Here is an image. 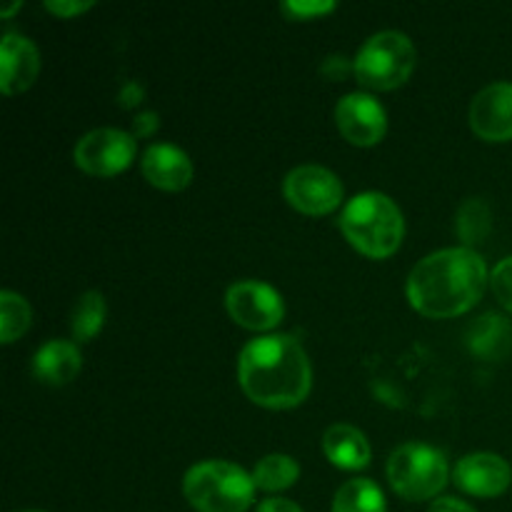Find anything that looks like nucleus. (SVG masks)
Returning <instances> with one entry per match:
<instances>
[{
  "label": "nucleus",
  "mask_w": 512,
  "mask_h": 512,
  "mask_svg": "<svg viewBox=\"0 0 512 512\" xmlns=\"http://www.w3.org/2000/svg\"><path fill=\"white\" fill-rule=\"evenodd\" d=\"M240 388L263 408L285 410L303 403L310 393L313 370L303 345L293 335H263L240 350Z\"/></svg>",
  "instance_id": "1"
},
{
  "label": "nucleus",
  "mask_w": 512,
  "mask_h": 512,
  "mask_svg": "<svg viewBox=\"0 0 512 512\" xmlns=\"http://www.w3.org/2000/svg\"><path fill=\"white\" fill-rule=\"evenodd\" d=\"M488 283L485 260L473 248H445L420 260L408 278V298L428 318H455L473 308Z\"/></svg>",
  "instance_id": "2"
},
{
  "label": "nucleus",
  "mask_w": 512,
  "mask_h": 512,
  "mask_svg": "<svg viewBox=\"0 0 512 512\" xmlns=\"http://www.w3.org/2000/svg\"><path fill=\"white\" fill-rule=\"evenodd\" d=\"M345 238L368 258H388L405 235V220L398 205L383 193H360L340 215Z\"/></svg>",
  "instance_id": "3"
},
{
  "label": "nucleus",
  "mask_w": 512,
  "mask_h": 512,
  "mask_svg": "<svg viewBox=\"0 0 512 512\" xmlns=\"http://www.w3.org/2000/svg\"><path fill=\"white\" fill-rule=\"evenodd\" d=\"M183 493L198 512H245L255 500V483L240 465L205 460L185 473Z\"/></svg>",
  "instance_id": "4"
},
{
  "label": "nucleus",
  "mask_w": 512,
  "mask_h": 512,
  "mask_svg": "<svg viewBox=\"0 0 512 512\" xmlns=\"http://www.w3.org/2000/svg\"><path fill=\"white\" fill-rule=\"evenodd\" d=\"M415 70V45L400 30L370 35L353 60V73L370 90H393Z\"/></svg>",
  "instance_id": "5"
},
{
  "label": "nucleus",
  "mask_w": 512,
  "mask_h": 512,
  "mask_svg": "<svg viewBox=\"0 0 512 512\" xmlns=\"http://www.w3.org/2000/svg\"><path fill=\"white\" fill-rule=\"evenodd\" d=\"M388 480L405 500H430L448 483V463L425 443H405L388 460Z\"/></svg>",
  "instance_id": "6"
},
{
  "label": "nucleus",
  "mask_w": 512,
  "mask_h": 512,
  "mask_svg": "<svg viewBox=\"0 0 512 512\" xmlns=\"http://www.w3.org/2000/svg\"><path fill=\"white\" fill-rule=\"evenodd\" d=\"M285 198L305 215H325L343 200V183L323 165H298L285 175Z\"/></svg>",
  "instance_id": "7"
},
{
  "label": "nucleus",
  "mask_w": 512,
  "mask_h": 512,
  "mask_svg": "<svg viewBox=\"0 0 512 512\" xmlns=\"http://www.w3.org/2000/svg\"><path fill=\"white\" fill-rule=\"evenodd\" d=\"M135 135L118 128H95L75 145V165L90 175H115L135 158Z\"/></svg>",
  "instance_id": "8"
},
{
  "label": "nucleus",
  "mask_w": 512,
  "mask_h": 512,
  "mask_svg": "<svg viewBox=\"0 0 512 512\" xmlns=\"http://www.w3.org/2000/svg\"><path fill=\"white\" fill-rule=\"evenodd\" d=\"M230 318L248 330H270L283 320L285 305L278 290L260 280H238L225 293Z\"/></svg>",
  "instance_id": "9"
},
{
  "label": "nucleus",
  "mask_w": 512,
  "mask_h": 512,
  "mask_svg": "<svg viewBox=\"0 0 512 512\" xmlns=\"http://www.w3.org/2000/svg\"><path fill=\"white\" fill-rule=\"evenodd\" d=\"M335 123L353 145H375L388 128L385 108L368 93H348L335 105Z\"/></svg>",
  "instance_id": "10"
},
{
  "label": "nucleus",
  "mask_w": 512,
  "mask_h": 512,
  "mask_svg": "<svg viewBox=\"0 0 512 512\" xmlns=\"http://www.w3.org/2000/svg\"><path fill=\"white\" fill-rule=\"evenodd\" d=\"M470 125L490 143L512 138V83H490L470 105Z\"/></svg>",
  "instance_id": "11"
},
{
  "label": "nucleus",
  "mask_w": 512,
  "mask_h": 512,
  "mask_svg": "<svg viewBox=\"0 0 512 512\" xmlns=\"http://www.w3.org/2000/svg\"><path fill=\"white\" fill-rule=\"evenodd\" d=\"M453 480L460 490L478 498H495L505 493L512 483V468L508 460L495 453L465 455L453 470Z\"/></svg>",
  "instance_id": "12"
},
{
  "label": "nucleus",
  "mask_w": 512,
  "mask_h": 512,
  "mask_svg": "<svg viewBox=\"0 0 512 512\" xmlns=\"http://www.w3.org/2000/svg\"><path fill=\"white\" fill-rule=\"evenodd\" d=\"M40 70V53L20 33H5L0 43V88L5 95L28 90L35 83Z\"/></svg>",
  "instance_id": "13"
},
{
  "label": "nucleus",
  "mask_w": 512,
  "mask_h": 512,
  "mask_svg": "<svg viewBox=\"0 0 512 512\" xmlns=\"http://www.w3.org/2000/svg\"><path fill=\"white\" fill-rule=\"evenodd\" d=\"M143 175L160 190H183L193 180V163L178 145L153 143L143 153Z\"/></svg>",
  "instance_id": "14"
},
{
  "label": "nucleus",
  "mask_w": 512,
  "mask_h": 512,
  "mask_svg": "<svg viewBox=\"0 0 512 512\" xmlns=\"http://www.w3.org/2000/svg\"><path fill=\"white\" fill-rule=\"evenodd\" d=\"M80 365H83L80 350L70 340H48L33 355L35 378L48 385L70 383L80 373Z\"/></svg>",
  "instance_id": "15"
},
{
  "label": "nucleus",
  "mask_w": 512,
  "mask_h": 512,
  "mask_svg": "<svg viewBox=\"0 0 512 512\" xmlns=\"http://www.w3.org/2000/svg\"><path fill=\"white\" fill-rule=\"evenodd\" d=\"M323 450L338 468L360 470L370 463V443L353 425H330L323 435Z\"/></svg>",
  "instance_id": "16"
},
{
  "label": "nucleus",
  "mask_w": 512,
  "mask_h": 512,
  "mask_svg": "<svg viewBox=\"0 0 512 512\" xmlns=\"http://www.w3.org/2000/svg\"><path fill=\"white\" fill-rule=\"evenodd\" d=\"M465 340L478 358L500 360L512 350V323L498 313H485L470 325Z\"/></svg>",
  "instance_id": "17"
},
{
  "label": "nucleus",
  "mask_w": 512,
  "mask_h": 512,
  "mask_svg": "<svg viewBox=\"0 0 512 512\" xmlns=\"http://www.w3.org/2000/svg\"><path fill=\"white\" fill-rule=\"evenodd\" d=\"M333 512H385V495L373 480H348L335 493Z\"/></svg>",
  "instance_id": "18"
},
{
  "label": "nucleus",
  "mask_w": 512,
  "mask_h": 512,
  "mask_svg": "<svg viewBox=\"0 0 512 512\" xmlns=\"http://www.w3.org/2000/svg\"><path fill=\"white\" fill-rule=\"evenodd\" d=\"M105 298L95 290L80 295L78 303L73 308V318H70V328H73L75 343H88L100 333L105 323Z\"/></svg>",
  "instance_id": "19"
},
{
  "label": "nucleus",
  "mask_w": 512,
  "mask_h": 512,
  "mask_svg": "<svg viewBox=\"0 0 512 512\" xmlns=\"http://www.w3.org/2000/svg\"><path fill=\"white\" fill-rule=\"evenodd\" d=\"M250 475H253L255 488L275 493V490L290 488V485L298 480L300 468H298V463L290 458V455L275 453V455H268V458L260 460Z\"/></svg>",
  "instance_id": "20"
},
{
  "label": "nucleus",
  "mask_w": 512,
  "mask_h": 512,
  "mask_svg": "<svg viewBox=\"0 0 512 512\" xmlns=\"http://www.w3.org/2000/svg\"><path fill=\"white\" fill-rule=\"evenodd\" d=\"M455 230H458V238L463 240L465 248H470V245L475 243H483L490 233V210L488 205H485V200H465L458 210Z\"/></svg>",
  "instance_id": "21"
},
{
  "label": "nucleus",
  "mask_w": 512,
  "mask_h": 512,
  "mask_svg": "<svg viewBox=\"0 0 512 512\" xmlns=\"http://www.w3.org/2000/svg\"><path fill=\"white\" fill-rule=\"evenodd\" d=\"M30 328V305L23 295L13 290L0 293V340L13 343Z\"/></svg>",
  "instance_id": "22"
},
{
  "label": "nucleus",
  "mask_w": 512,
  "mask_h": 512,
  "mask_svg": "<svg viewBox=\"0 0 512 512\" xmlns=\"http://www.w3.org/2000/svg\"><path fill=\"white\" fill-rule=\"evenodd\" d=\"M490 285H493V293L500 300V305L512 313V255L495 265L493 273H490Z\"/></svg>",
  "instance_id": "23"
},
{
  "label": "nucleus",
  "mask_w": 512,
  "mask_h": 512,
  "mask_svg": "<svg viewBox=\"0 0 512 512\" xmlns=\"http://www.w3.org/2000/svg\"><path fill=\"white\" fill-rule=\"evenodd\" d=\"M280 10L293 20H308L335 10V3L333 0H288V3L280 5Z\"/></svg>",
  "instance_id": "24"
},
{
  "label": "nucleus",
  "mask_w": 512,
  "mask_h": 512,
  "mask_svg": "<svg viewBox=\"0 0 512 512\" xmlns=\"http://www.w3.org/2000/svg\"><path fill=\"white\" fill-rule=\"evenodd\" d=\"M45 8L50 13L60 15V18H73V15H80L93 8V0H48Z\"/></svg>",
  "instance_id": "25"
},
{
  "label": "nucleus",
  "mask_w": 512,
  "mask_h": 512,
  "mask_svg": "<svg viewBox=\"0 0 512 512\" xmlns=\"http://www.w3.org/2000/svg\"><path fill=\"white\" fill-rule=\"evenodd\" d=\"M348 70H353V63H350L348 58H345V55H333V58H328L323 63V73L328 75V78H333V80H338V78H343L345 73H348Z\"/></svg>",
  "instance_id": "26"
},
{
  "label": "nucleus",
  "mask_w": 512,
  "mask_h": 512,
  "mask_svg": "<svg viewBox=\"0 0 512 512\" xmlns=\"http://www.w3.org/2000/svg\"><path fill=\"white\" fill-rule=\"evenodd\" d=\"M428 512H475V508H470L468 503L458 498H440L430 505Z\"/></svg>",
  "instance_id": "27"
},
{
  "label": "nucleus",
  "mask_w": 512,
  "mask_h": 512,
  "mask_svg": "<svg viewBox=\"0 0 512 512\" xmlns=\"http://www.w3.org/2000/svg\"><path fill=\"white\" fill-rule=\"evenodd\" d=\"M258 512H303L293 500H285V498H268L260 503Z\"/></svg>",
  "instance_id": "28"
},
{
  "label": "nucleus",
  "mask_w": 512,
  "mask_h": 512,
  "mask_svg": "<svg viewBox=\"0 0 512 512\" xmlns=\"http://www.w3.org/2000/svg\"><path fill=\"white\" fill-rule=\"evenodd\" d=\"M155 128H158V115L150 113V110L135 118V135H153Z\"/></svg>",
  "instance_id": "29"
},
{
  "label": "nucleus",
  "mask_w": 512,
  "mask_h": 512,
  "mask_svg": "<svg viewBox=\"0 0 512 512\" xmlns=\"http://www.w3.org/2000/svg\"><path fill=\"white\" fill-rule=\"evenodd\" d=\"M20 5H23V3H20V0H18V3H13V5H5V8H0V15H5V18H8V15L15 13V10H18Z\"/></svg>",
  "instance_id": "30"
},
{
  "label": "nucleus",
  "mask_w": 512,
  "mask_h": 512,
  "mask_svg": "<svg viewBox=\"0 0 512 512\" xmlns=\"http://www.w3.org/2000/svg\"><path fill=\"white\" fill-rule=\"evenodd\" d=\"M25 512H38V510H25Z\"/></svg>",
  "instance_id": "31"
}]
</instances>
